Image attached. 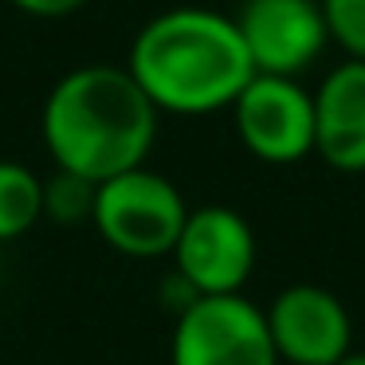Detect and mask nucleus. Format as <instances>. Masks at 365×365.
I'll return each instance as SVG.
<instances>
[{"mask_svg": "<svg viewBox=\"0 0 365 365\" xmlns=\"http://www.w3.org/2000/svg\"><path fill=\"white\" fill-rule=\"evenodd\" d=\"M158 114L130 67L83 63L43 103V145L56 169L103 185L145 165L158 142Z\"/></svg>", "mask_w": 365, "mask_h": 365, "instance_id": "obj_1", "label": "nucleus"}, {"mask_svg": "<svg viewBox=\"0 0 365 365\" xmlns=\"http://www.w3.org/2000/svg\"><path fill=\"white\" fill-rule=\"evenodd\" d=\"M130 75L161 114L232 110L255 67L232 16L212 9H169L130 48Z\"/></svg>", "mask_w": 365, "mask_h": 365, "instance_id": "obj_2", "label": "nucleus"}, {"mask_svg": "<svg viewBox=\"0 0 365 365\" xmlns=\"http://www.w3.org/2000/svg\"><path fill=\"white\" fill-rule=\"evenodd\" d=\"M185 216L189 205L181 189L169 177L153 173L150 165H138L98 185L91 224L114 252L130 259H158L173 252Z\"/></svg>", "mask_w": 365, "mask_h": 365, "instance_id": "obj_3", "label": "nucleus"}, {"mask_svg": "<svg viewBox=\"0 0 365 365\" xmlns=\"http://www.w3.org/2000/svg\"><path fill=\"white\" fill-rule=\"evenodd\" d=\"M173 365H279L267 314L244 294H200L177 310Z\"/></svg>", "mask_w": 365, "mask_h": 365, "instance_id": "obj_4", "label": "nucleus"}, {"mask_svg": "<svg viewBox=\"0 0 365 365\" xmlns=\"http://www.w3.org/2000/svg\"><path fill=\"white\" fill-rule=\"evenodd\" d=\"M169 255L177 263V279L197 299L200 294H244V283L255 271V232L236 208L200 205L189 208Z\"/></svg>", "mask_w": 365, "mask_h": 365, "instance_id": "obj_5", "label": "nucleus"}, {"mask_svg": "<svg viewBox=\"0 0 365 365\" xmlns=\"http://www.w3.org/2000/svg\"><path fill=\"white\" fill-rule=\"evenodd\" d=\"M232 118L244 150L267 165H294L314 153V95L299 79L252 75Z\"/></svg>", "mask_w": 365, "mask_h": 365, "instance_id": "obj_6", "label": "nucleus"}, {"mask_svg": "<svg viewBox=\"0 0 365 365\" xmlns=\"http://www.w3.org/2000/svg\"><path fill=\"white\" fill-rule=\"evenodd\" d=\"M263 314L279 365H338L354 354V322L346 302L318 283L283 287Z\"/></svg>", "mask_w": 365, "mask_h": 365, "instance_id": "obj_7", "label": "nucleus"}, {"mask_svg": "<svg viewBox=\"0 0 365 365\" xmlns=\"http://www.w3.org/2000/svg\"><path fill=\"white\" fill-rule=\"evenodd\" d=\"M232 20L255 75L299 79L330 43L318 0H244Z\"/></svg>", "mask_w": 365, "mask_h": 365, "instance_id": "obj_8", "label": "nucleus"}, {"mask_svg": "<svg viewBox=\"0 0 365 365\" xmlns=\"http://www.w3.org/2000/svg\"><path fill=\"white\" fill-rule=\"evenodd\" d=\"M314 153L338 173H365V59H346L318 83Z\"/></svg>", "mask_w": 365, "mask_h": 365, "instance_id": "obj_9", "label": "nucleus"}, {"mask_svg": "<svg viewBox=\"0 0 365 365\" xmlns=\"http://www.w3.org/2000/svg\"><path fill=\"white\" fill-rule=\"evenodd\" d=\"M43 220V177L24 161H0V244L28 236Z\"/></svg>", "mask_w": 365, "mask_h": 365, "instance_id": "obj_10", "label": "nucleus"}, {"mask_svg": "<svg viewBox=\"0 0 365 365\" xmlns=\"http://www.w3.org/2000/svg\"><path fill=\"white\" fill-rule=\"evenodd\" d=\"M95 192H98L95 181L56 169V173L43 181V216H51V220H59V224L91 220V212H95Z\"/></svg>", "mask_w": 365, "mask_h": 365, "instance_id": "obj_11", "label": "nucleus"}, {"mask_svg": "<svg viewBox=\"0 0 365 365\" xmlns=\"http://www.w3.org/2000/svg\"><path fill=\"white\" fill-rule=\"evenodd\" d=\"M326 36L346 51V59H365V0H318Z\"/></svg>", "mask_w": 365, "mask_h": 365, "instance_id": "obj_12", "label": "nucleus"}, {"mask_svg": "<svg viewBox=\"0 0 365 365\" xmlns=\"http://www.w3.org/2000/svg\"><path fill=\"white\" fill-rule=\"evenodd\" d=\"M12 9L28 12V16H40V20H59V16H71L79 12L87 0H9Z\"/></svg>", "mask_w": 365, "mask_h": 365, "instance_id": "obj_13", "label": "nucleus"}, {"mask_svg": "<svg viewBox=\"0 0 365 365\" xmlns=\"http://www.w3.org/2000/svg\"><path fill=\"white\" fill-rule=\"evenodd\" d=\"M338 365H365V349H354V354H346Z\"/></svg>", "mask_w": 365, "mask_h": 365, "instance_id": "obj_14", "label": "nucleus"}]
</instances>
